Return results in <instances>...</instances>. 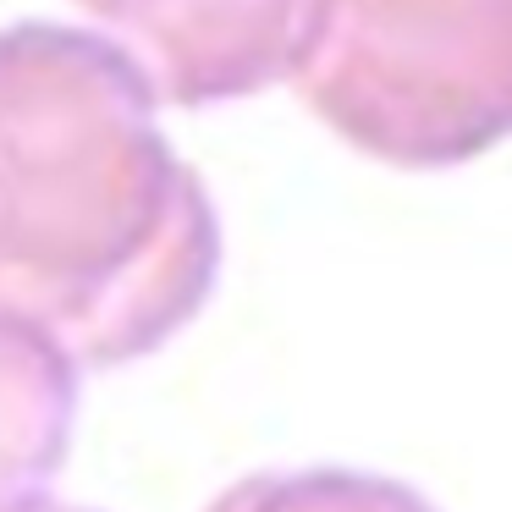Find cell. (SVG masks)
Returning <instances> with one entry per match:
<instances>
[{
  "mask_svg": "<svg viewBox=\"0 0 512 512\" xmlns=\"http://www.w3.org/2000/svg\"><path fill=\"white\" fill-rule=\"evenodd\" d=\"M221 226L144 78L100 34H0V320L67 364L160 347L215 287Z\"/></svg>",
  "mask_w": 512,
  "mask_h": 512,
  "instance_id": "obj_1",
  "label": "cell"
},
{
  "mask_svg": "<svg viewBox=\"0 0 512 512\" xmlns=\"http://www.w3.org/2000/svg\"><path fill=\"white\" fill-rule=\"evenodd\" d=\"M292 83L391 166H457L512 116V0H314Z\"/></svg>",
  "mask_w": 512,
  "mask_h": 512,
  "instance_id": "obj_2",
  "label": "cell"
},
{
  "mask_svg": "<svg viewBox=\"0 0 512 512\" xmlns=\"http://www.w3.org/2000/svg\"><path fill=\"white\" fill-rule=\"evenodd\" d=\"M149 100L221 105L292 78L314 0H78Z\"/></svg>",
  "mask_w": 512,
  "mask_h": 512,
  "instance_id": "obj_3",
  "label": "cell"
},
{
  "mask_svg": "<svg viewBox=\"0 0 512 512\" xmlns=\"http://www.w3.org/2000/svg\"><path fill=\"white\" fill-rule=\"evenodd\" d=\"M78 375L50 342L0 320V512L39 501L61 468Z\"/></svg>",
  "mask_w": 512,
  "mask_h": 512,
  "instance_id": "obj_4",
  "label": "cell"
},
{
  "mask_svg": "<svg viewBox=\"0 0 512 512\" xmlns=\"http://www.w3.org/2000/svg\"><path fill=\"white\" fill-rule=\"evenodd\" d=\"M210 512H430L413 490L369 474H265L226 490Z\"/></svg>",
  "mask_w": 512,
  "mask_h": 512,
  "instance_id": "obj_5",
  "label": "cell"
},
{
  "mask_svg": "<svg viewBox=\"0 0 512 512\" xmlns=\"http://www.w3.org/2000/svg\"><path fill=\"white\" fill-rule=\"evenodd\" d=\"M23 512H61V507H50V501H34V507H23Z\"/></svg>",
  "mask_w": 512,
  "mask_h": 512,
  "instance_id": "obj_6",
  "label": "cell"
}]
</instances>
